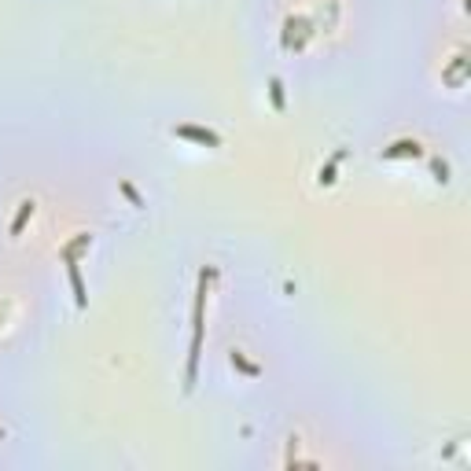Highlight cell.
Here are the masks:
<instances>
[{
	"mask_svg": "<svg viewBox=\"0 0 471 471\" xmlns=\"http://www.w3.org/2000/svg\"><path fill=\"white\" fill-rule=\"evenodd\" d=\"M0 442H4V427H0Z\"/></svg>",
	"mask_w": 471,
	"mask_h": 471,
	"instance_id": "cell-8",
	"label": "cell"
},
{
	"mask_svg": "<svg viewBox=\"0 0 471 471\" xmlns=\"http://www.w3.org/2000/svg\"><path fill=\"white\" fill-rule=\"evenodd\" d=\"M232 365H239V368H243V372H251V375H254V372H258V368H254V365H247V361H243V357H239V353H232Z\"/></svg>",
	"mask_w": 471,
	"mask_h": 471,
	"instance_id": "cell-7",
	"label": "cell"
},
{
	"mask_svg": "<svg viewBox=\"0 0 471 471\" xmlns=\"http://www.w3.org/2000/svg\"><path fill=\"white\" fill-rule=\"evenodd\" d=\"M420 155H424L420 140H394L383 152V159H420Z\"/></svg>",
	"mask_w": 471,
	"mask_h": 471,
	"instance_id": "cell-4",
	"label": "cell"
},
{
	"mask_svg": "<svg viewBox=\"0 0 471 471\" xmlns=\"http://www.w3.org/2000/svg\"><path fill=\"white\" fill-rule=\"evenodd\" d=\"M33 210H37V203H33V199H23V203H18V214H15V221H11V236L23 232V225L33 217Z\"/></svg>",
	"mask_w": 471,
	"mask_h": 471,
	"instance_id": "cell-5",
	"label": "cell"
},
{
	"mask_svg": "<svg viewBox=\"0 0 471 471\" xmlns=\"http://www.w3.org/2000/svg\"><path fill=\"white\" fill-rule=\"evenodd\" d=\"M203 310H206V273L199 276L195 306H192V350H188V390L195 387V368H199V350H203Z\"/></svg>",
	"mask_w": 471,
	"mask_h": 471,
	"instance_id": "cell-1",
	"label": "cell"
},
{
	"mask_svg": "<svg viewBox=\"0 0 471 471\" xmlns=\"http://www.w3.org/2000/svg\"><path fill=\"white\" fill-rule=\"evenodd\" d=\"M269 92H273V107H276V110H284V81L273 78V81H269Z\"/></svg>",
	"mask_w": 471,
	"mask_h": 471,
	"instance_id": "cell-6",
	"label": "cell"
},
{
	"mask_svg": "<svg viewBox=\"0 0 471 471\" xmlns=\"http://www.w3.org/2000/svg\"><path fill=\"white\" fill-rule=\"evenodd\" d=\"M92 243L89 232H78L70 243H63V266H67V276H70V288H74V302H78V310L85 306V284H81V266H78V254Z\"/></svg>",
	"mask_w": 471,
	"mask_h": 471,
	"instance_id": "cell-2",
	"label": "cell"
},
{
	"mask_svg": "<svg viewBox=\"0 0 471 471\" xmlns=\"http://www.w3.org/2000/svg\"><path fill=\"white\" fill-rule=\"evenodd\" d=\"M174 133H177V137H188V140H195V144H210V147H221V137L214 133V129H199V125H177Z\"/></svg>",
	"mask_w": 471,
	"mask_h": 471,
	"instance_id": "cell-3",
	"label": "cell"
}]
</instances>
